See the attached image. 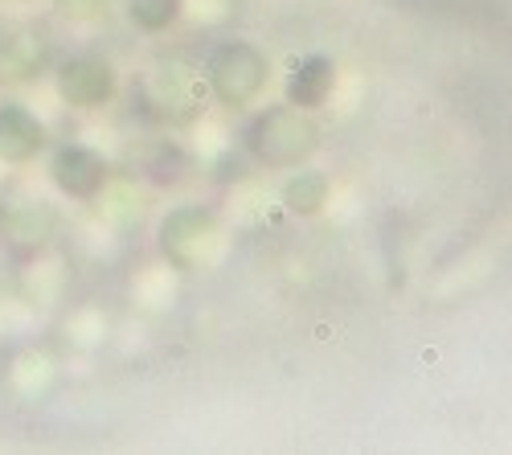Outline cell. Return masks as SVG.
<instances>
[{
  "instance_id": "8992f818",
  "label": "cell",
  "mask_w": 512,
  "mask_h": 455,
  "mask_svg": "<svg viewBox=\"0 0 512 455\" xmlns=\"http://www.w3.org/2000/svg\"><path fill=\"white\" fill-rule=\"evenodd\" d=\"M46 144V132H41V123L17 107V103H0V160H29L37 156V148Z\"/></svg>"
},
{
  "instance_id": "8fae6325",
  "label": "cell",
  "mask_w": 512,
  "mask_h": 455,
  "mask_svg": "<svg viewBox=\"0 0 512 455\" xmlns=\"http://www.w3.org/2000/svg\"><path fill=\"white\" fill-rule=\"evenodd\" d=\"M50 230H54V218L46 210H37V205H21V210L9 218V234L21 242H46Z\"/></svg>"
},
{
  "instance_id": "ba28073f",
  "label": "cell",
  "mask_w": 512,
  "mask_h": 455,
  "mask_svg": "<svg viewBox=\"0 0 512 455\" xmlns=\"http://www.w3.org/2000/svg\"><path fill=\"white\" fill-rule=\"evenodd\" d=\"M41 66V46L29 33H0V74L29 78Z\"/></svg>"
},
{
  "instance_id": "7c38bea8",
  "label": "cell",
  "mask_w": 512,
  "mask_h": 455,
  "mask_svg": "<svg viewBox=\"0 0 512 455\" xmlns=\"http://www.w3.org/2000/svg\"><path fill=\"white\" fill-rule=\"evenodd\" d=\"M148 173H152L156 185H177V181L189 173V160H185V152H181L177 144H164V148H156V156L148 160Z\"/></svg>"
},
{
  "instance_id": "5bb4252c",
  "label": "cell",
  "mask_w": 512,
  "mask_h": 455,
  "mask_svg": "<svg viewBox=\"0 0 512 455\" xmlns=\"http://www.w3.org/2000/svg\"><path fill=\"white\" fill-rule=\"evenodd\" d=\"M58 9L66 17H91L95 9H103V0H58Z\"/></svg>"
},
{
  "instance_id": "7a4b0ae2",
  "label": "cell",
  "mask_w": 512,
  "mask_h": 455,
  "mask_svg": "<svg viewBox=\"0 0 512 455\" xmlns=\"http://www.w3.org/2000/svg\"><path fill=\"white\" fill-rule=\"evenodd\" d=\"M205 70H209V87L230 107L259 99L267 87V58L254 46H246V41H226V46H218L209 54Z\"/></svg>"
},
{
  "instance_id": "3957f363",
  "label": "cell",
  "mask_w": 512,
  "mask_h": 455,
  "mask_svg": "<svg viewBox=\"0 0 512 455\" xmlns=\"http://www.w3.org/2000/svg\"><path fill=\"white\" fill-rule=\"evenodd\" d=\"M213 238H218V222H213L205 210H177V214H168L164 226H160L164 255L173 263H181V267H193Z\"/></svg>"
},
{
  "instance_id": "4fadbf2b",
  "label": "cell",
  "mask_w": 512,
  "mask_h": 455,
  "mask_svg": "<svg viewBox=\"0 0 512 455\" xmlns=\"http://www.w3.org/2000/svg\"><path fill=\"white\" fill-rule=\"evenodd\" d=\"M246 177V160L242 156H222L218 160V181H242Z\"/></svg>"
},
{
  "instance_id": "277c9868",
  "label": "cell",
  "mask_w": 512,
  "mask_h": 455,
  "mask_svg": "<svg viewBox=\"0 0 512 455\" xmlns=\"http://www.w3.org/2000/svg\"><path fill=\"white\" fill-rule=\"evenodd\" d=\"M58 91H62V99L74 103V107H99V103H107V99L115 95V74H111V66H107L103 58L78 54V58L62 62V70H58Z\"/></svg>"
},
{
  "instance_id": "5b68a950",
  "label": "cell",
  "mask_w": 512,
  "mask_h": 455,
  "mask_svg": "<svg viewBox=\"0 0 512 455\" xmlns=\"http://www.w3.org/2000/svg\"><path fill=\"white\" fill-rule=\"evenodd\" d=\"M50 173H54V185L62 193H70V197H95L103 189V181H107V164L91 148L66 144V148H58Z\"/></svg>"
},
{
  "instance_id": "6da1fadb",
  "label": "cell",
  "mask_w": 512,
  "mask_h": 455,
  "mask_svg": "<svg viewBox=\"0 0 512 455\" xmlns=\"http://www.w3.org/2000/svg\"><path fill=\"white\" fill-rule=\"evenodd\" d=\"M316 140H320L316 123L300 107L263 111L246 128V148L263 164H271V169H295V164L316 152Z\"/></svg>"
},
{
  "instance_id": "9c48e42d",
  "label": "cell",
  "mask_w": 512,
  "mask_h": 455,
  "mask_svg": "<svg viewBox=\"0 0 512 455\" xmlns=\"http://www.w3.org/2000/svg\"><path fill=\"white\" fill-rule=\"evenodd\" d=\"M283 201H287V210H295V214H316L320 205L328 201V177L324 173H295L283 185Z\"/></svg>"
},
{
  "instance_id": "52a82bcc",
  "label": "cell",
  "mask_w": 512,
  "mask_h": 455,
  "mask_svg": "<svg viewBox=\"0 0 512 455\" xmlns=\"http://www.w3.org/2000/svg\"><path fill=\"white\" fill-rule=\"evenodd\" d=\"M328 95H332V62L328 58L312 54L291 70V82H287L291 107H320Z\"/></svg>"
},
{
  "instance_id": "30bf717a",
  "label": "cell",
  "mask_w": 512,
  "mask_h": 455,
  "mask_svg": "<svg viewBox=\"0 0 512 455\" xmlns=\"http://www.w3.org/2000/svg\"><path fill=\"white\" fill-rule=\"evenodd\" d=\"M127 13H132V21L140 29L160 33L181 17V0H127Z\"/></svg>"
}]
</instances>
